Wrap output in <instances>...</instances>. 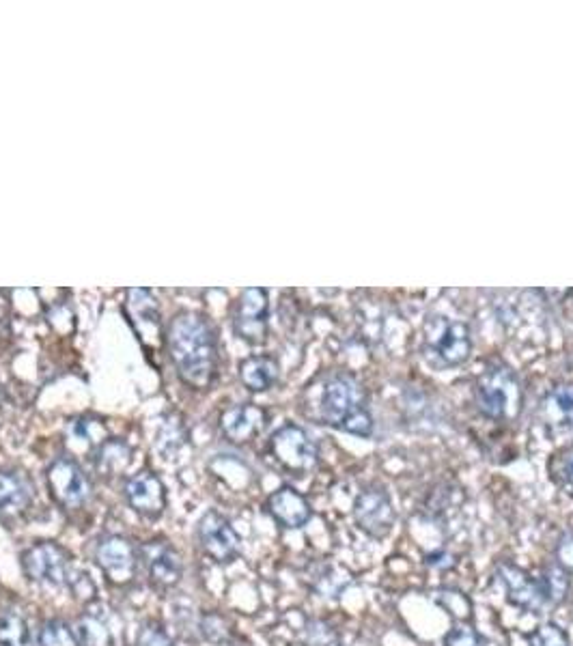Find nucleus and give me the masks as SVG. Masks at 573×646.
<instances>
[{
  "mask_svg": "<svg viewBox=\"0 0 573 646\" xmlns=\"http://www.w3.org/2000/svg\"><path fill=\"white\" fill-rule=\"evenodd\" d=\"M166 345L181 382L207 390L218 375V341L209 321L199 313H179L166 332Z\"/></svg>",
  "mask_w": 573,
  "mask_h": 646,
  "instance_id": "nucleus-1",
  "label": "nucleus"
},
{
  "mask_svg": "<svg viewBox=\"0 0 573 646\" xmlns=\"http://www.w3.org/2000/svg\"><path fill=\"white\" fill-rule=\"evenodd\" d=\"M319 412L326 425L360 435V438H369L373 433V416L365 403V392L354 375L334 373L328 379L321 390Z\"/></svg>",
  "mask_w": 573,
  "mask_h": 646,
  "instance_id": "nucleus-2",
  "label": "nucleus"
},
{
  "mask_svg": "<svg viewBox=\"0 0 573 646\" xmlns=\"http://www.w3.org/2000/svg\"><path fill=\"white\" fill-rule=\"evenodd\" d=\"M425 354L438 367H459L470 358L472 336L466 321L431 317L423 332Z\"/></svg>",
  "mask_w": 573,
  "mask_h": 646,
  "instance_id": "nucleus-3",
  "label": "nucleus"
},
{
  "mask_svg": "<svg viewBox=\"0 0 573 646\" xmlns=\"http://www.w3.org/2000/svg\"><path fill=\"white\" fill-rule=\"evenodd\" d=\"M270 453L289 472L304 474L317 466L319 451L313 438L298 425H285L270 440Z\"/></svg>",
  "mask_w": 573,
  "mask_h": 646,
  "instance_id": "nucleus-4",
  "label": "nucleus"
},
{
  "mask_svg": "<svg viewBox=\"0 0 573 646\" xmlns=\"http://www.w3.org/2000/svg\"><path fill=\"white\" fill-rule=\"evenodd\" d=\"M22 567L26 578L46 586L67 584L69 575H72V571H69V554L54 541H41L29 547L22 554Z\"/></svg>",
  "mask_w": 573,
  "mask_h": 646,
  "instance_id": "nucleus-5",
  "label": "nucleus"
},
{
  "mask_svg": "<svg viewBox=\"0 0 573 646\" xmlns=\"http://www.w3.org/2000/svg\"><path fill=\"white\" fill-rule=\"evenodd\" d=\"M354 519L362 532L373 539H384L395 526V509L386 489L367 487L362 489L354 502Z\"/></svg>",
  "mask_w": 573,
  "mask_h": 646,
  "instance_id": "nucleus-6",
  "label": "nucleus"
},
{
  "mask_svg": "<svg viewBox=\"0 0 573 646\" xmlns=\"http://www.w3.org/2000/svg\"><path fill=\"white\" fill-rule=\"evenodd\" d=\"M199 545L201 550L214 560V563H233L240 556L242 539L227 517L216 511H209L199 522Z\"/></svg>",
  "mask_w": 573,
  "mask_h": 646,
  "instance_id": "nucleus-7",
  "label": "nucleus"
},
{
  "mask_svg": "<svg viewBox=\"0 0 573 646\" xmlns=\"http://www.w3.org/2000/svg\"><path fill=\"white\" fill-rule=\"evenodd\" d=\"M48 487L57 502L78 509L91 498V483L76 461L61 457L48 468Z\"/></svg>",
  "mask_w": 573,
  "mask_h": 646,
  "instance_id": "nucleus-8",
  "label": "nucleus"
},
{
  "mask_svg": "<svg viewBox=\"0 0 573 646\" xmlns=\"http://www.w3.org/2000/svg\"><path fill=\"white\" fill-rule=\"evenodd\" d=\"M268 291L259 287L244 289L235 306V334L250 345L263 343L268 336Z\"/></svg>",
  "mask_w": 573,
  "mask_h": 646,
  "instance_id": "nucleus-9",
  "label": "nucleus"
},
{
  "mask_svg": "<svg viewBox=\"0 0 573 646\" xmlns=\"http://www.w3.org/2000/svg\"><path fill=\"white\" fill-rule=\"evenodd\" d=\"M95 560L106 573L108 582L117 586L130 584L138 571V552L123 537H106L95 547Z\"/></svg>",
  "mask_w": 573,
  "mask_h": 646,
  "instance_id": "nucleus-10",
  "label": "nucleus"
},
{
  "mask_svg": "<svg viewBox=\"0 0 573 646\" xmlns=\"http://www.w3.org/2000/svg\"><path fill=\"white\" fill-rule=\"evenodd\" d=\"M138 560H141L149 582L158 588H173L181 582L184 575V563L181 556L169 541H147L138 550Z\"/></svg>",
  "mask_w": 573,
  "mask_h": 646,
  "instance_id": "nucleus-11",
  "label": "nucleus"
},
{
  "mask_svg": "<svg viewBox=\"0 0 573 646\" xmlns=\"http://www.w3.org/2000/svg\"><path fill=\"white\" fill-rule=\"evenodd\" d=\"M515 399V377L507 369L487 371L477 386L479 410L494 420L507 418Z\"/></svg>",
  "mask_w": 573,
  "mask_h": 646,
  "instance_id": "nucleus-12",
  "label": "nucleus"
},
{
  "mask_svg": "<svg viewBox=\"0 0 573 646\" xmlns=\"http://www.w3.org/2000/svg\"><path fill=\"white\" fill-rule=\"evenodd\" d=\"M125 498L138 515L147 519H158L166 509L164 483L153 472H138L128 479Z\"/></svg>",
  "mask_w": 573,
  "mask_h": 646,
  "instance_id": "nucleus-13",
  "label": "nucleus"
},
{
  "mask_svg": "<svg viewBox=\"0 0 573 646\" xmlns=\"http://www.w3.org/2000/svg\"><path fill=\"white\" fill-rule=\"evenodd\" d=\"M498 578L502 588H505L507 599L513 603V606L528 610V612H539L545 603L543 591L537 580L530 578L526 571L515 565H500L498 567Z\"/></svg>",
  "mask_w": 573,
  "mask_h": 646,
  "instance_id": "nucleus-14",
  "label": "nucleus"
},
{
  "mask_svg": "<svg viewBox=\"0 0 573 646\" xmlns=\"http://www.w3.org/2000/svg\"><path fill=\"white\" fill-rule=\"evenodd\" d=\"M268 423V414H265L259 405L244 403L229 407L227 412L220 416V429L227 438L235 444H246L255 440L257 435L265 429Z\"/></svg>",
  "mask_w": 573,
  "mask_h": 646,
  "instance_id": "nucleus-15",
  "label": "nucleus"
},
{
  "mask_svg": "<svg viewBox=\"0 0 573 646\" xmlns=\"http://www.w3.org/2000/svg\"><path fill=\"white\" fill-rule=\"evenodd\" d=\"M35 496L29 476L18 470H0V517L13 519L26 513Z\"/></svg>",
  "mask_w": 573,
  "mask_h": 646,
  "instance_id": "nucleus-16",
  "label": "nucleus"
},
{
  "mask_svg": "<svg viewBox=\"0 0 573 646\" xmlns=\"http://www.w3.org/2000/svg\"><path fill=\"white\" fill-rule=\"evenodd\" d=\"M268 511L283 528H302L311 519V504L293 487H281L270 496Z\"/></svg>",
  "mask_w": 573,
  "mask_h": 646,
  "instance_id": "nucleus-17",
  "label": "nucleus"
},
{
  "mask_svg": "<svg viewBox=\"0 0 573 646\" xmlns=\"http://www.w3.org/2000/svg\"><path fill=\"white\" fill-rule=\"evenodd\" d=\"M543 423L556 435L573 431V384L558 386L545 397Z\"/></svg>",
  "mask_w": 573,
  "mask_h": 646,
  "instance_id": "nucleus-18",
  "label": "nucleus"
},
{
  "mask_svg": "<svg viewBox=\"0 0 573 646\" xmlns=\"http://www.w3.org/2000/svg\"><path fill=\"white\" fill-rule=\"evenodd\" d=\"M125 311H128V317L134 323V328L141 332V339L145 336V326L158 332L160 311H158V302L149 289H130L128 300H125Z\"/></svg>",
  "mask_w": 573,
  "mask_h": 646,
  "instance_id": "nucleus-19",
  "label": "nucleus"
},
{
  "mask_svg": "<svg viewBox=\"0 0 573 646\" xmlns=\"http://www.w3.org/2000/svg\"><path fill=\"white\" fill-rule=\"evenodd\" d=\"M240 379L253 392L270 390L278 379V362L272 356H250L240 364Z\"/></svg>",
  "mask_w": 573,
  "mask_h": 646,
  "instance_id": "nucleus-20",
  "label": "nucleus"
},
{
  "mask_svg": "<svg viewBox=\"0 0 573 646\" xmlns=\"http://www.w3.org/2000/svg\"><path fill=\"white\" fill-rule=\"evenodd\" d=\"M130 461H132L130 446L121 440H106L100 444V448H97L95 453V468L104 476L121 474L130 466Z\"/></svg>",
  "mask_w": 573,
  "mask_h": 646,
  "instance_id": "nucleus-21",
  "label": "nucleus"
},
{
  "mask_svg": "<svg viewBox=\"0 0 573 646\" xmlns=\"http://www.w3.org/2000/svg\"><path fill=\"white\" fill-rule=\"evenodd\" d=\"M352 584V575L339 567H319L313 575V588L321 597H341L345 588Z\"/></svg>",
  "mask_w": 573,
  "mask_h": 646,
  "instance_id": "nucleus-22",
  "label": "nucleus"
},
{
  "mask_svg": "<svg viewBox=\"0 0 573 646\" xmlns=\"http://www.w3.org/2000/svg\"><path fill=\"white\" fill-rule=\"evenodd\" d=\"M539 586L543 591L545 601L550 603H563L569 593V573L561 565H548L543 569Z\"/></svg>",
  "mask_w": 573,
  "mask_h": 646,
  "instance_id": "nucleus-23",
  "label": "nucleus"
},
{
  "mask_svg": "<svg viewBox=\"0 0 573 646\" xmlns=\"http://www.w3.org/2000/svg\"><path fill=\"white\" fill-rule=\"evenodd\" d=\"M78 638L82 646H115L113 631L95 614L82 616L78 621Z\"/></svg>",
  "mask_w": 573,
  "mask_h": 646,
  "instance_id": "nucleus-24",
  "label": "nucleus"
},
{
  "mask_svg": "<svg viewBox=\"0 0 573 646\" xmlns=\"http://www.w3.org/2000/svg\"><path fill=\"white\" fill-rule=\"evenodd\" d=\"M0 646H33L29 627L16 612L0 614Z\"/></svg>",
  "mask_w": 573,
  "mask_h": 646,
  "instance_id": "nucleus-25",
  "label": "nucleus"
},
{
  "mask_svg": "<svg viewBox=\"0 0 573 646\" xmlns=\"http://www.w3.org/2000/svg\"><path fill=\"white\" fill-rule=\"evenodd\" d=\"M39 646H82V642L67 623L50 621L39 629Z\"/></svg>",
  "mask_w": 573,
  "mask_h": 646,
  "instance_id": "nucleus-26",
  "label": "nucleus"
},
{
  "mask_svg": "<svg viewBox=\"0 0 573 646\" xmlns=\"http://www.w3.org/2000/svg\"><path fill=\"white\" fill-rule=\"evenodd\" d=\"M304 646H343L337 629L326 621H309L304 627Z\"/></svg>",
  "mask_w": 573,
  "mask_h": 646,
  "instance_id": "nucleus-27",
  "label": "nucleus"
},
{
  "mask_svg": "<svg viewBox=\"0 0 573 646\" xmlns=\"http://www.w3.org/2000/svg\"><path fill=\"white\" fill-rule=\"evenodd\" d=\"M436 601L440 603V606L449 612L451 616H455L457 621H466L470 619V614H472V603L470 599L464 595V593H459V591H440Z\"/></svg>",
  "mask_w": 573,
  "mask_h": 646,
  "instance_id": "nucleus-28",
  "label": "nucleus"
},
{
  "mask_svg": "<svg viewBox=\"0 0 573 646\" xmlns=\"http://www.w3.org/2000/svg\"><path fill=\"white\" fill-rule=\"evenodd\" d=\"M528 640H530V646H571L565 631L554 623H545L537 627Z\"/></svg>",
  "mask_w": 573,
  "mask_h": 646,
  "instance_id": "nucleus-29",
  "label": "nucleus"
},
{
  "mask_svg": "<svg viewBox=\"0 0 573 646\" xmlns=\"http://www.w3.org/2000/svg\"><path fill=\"white\" fill-rule=\"evenodd\" d=\"M444 646H485L479 631L470 625H457L444 638Z\"/></svg>",
  "mask_w": 573,
  "mask_h": 646,
  "instance_id": "nucleus-30",
  "label": "nucleus"
},
{
  "mask_svg": "<svg viewBox=\"0 0 573 646\" xmlns=\"http://www.w3.org/2000/svg\"><path fill=\"white\" fill-rule=\"evenodd\" d=\"M136 646H175V644L160 625L149 623L141 629V634H138Z\"/></svg>",
  "mask_w": 573,
  "mask_h": 646,
  "instance_id": "nucleus-31",
  "label": "nucleus"
},
{
  "mask_svg": "<svg viewBox=\"0 0 573 646\" xmlns=\"http://www.w3.org/2000/svg\"><path fill=\"white\" fill-rule=\"evenodd\" d=\"M229 634H231V631L227 629L225 619H220V616L209 614V616H205V619H203V636L209 642L222 644V642L229 640Z\"/></svg>",
  "mask_w": 573,
  "mask_h": 646,
  "instance_id": "nucleus-32",
  "label": "nucleus"
},
{
  "mask_svg": "<svg viewBox=\"0 0 573 646\" xmlns=\"http://www.w3.org/2000/svg\"><path fill=\"white\" fill-rule=\"evenodd\" d=\"M556 560L565 571L573 573V532H567V535L558 541L556 545Z\"/></svg>",
  "mask_w": 573,
  "mask_h": 646,
  "instance_id": "nucleus-33",
  "label": "nucleus"
},
{
  "mask_svg": "<svg viewBox=\"0 0 573 646\" xmlns=\"http://www.w3.org/2000/svg\"><path fill=\"white\" fill-rule=\"evenodd\" d=\"M563 476L567 481V487L571 489V494H573V444L569 446V451L563 457Z\"/></svg>",
  "mask_w": 573,
  "mask_h": 646,
  "instance_id": "nucleus-34",
  "label": "nucleus"
},
{
  "mask_svg": "<svg viewBox=\"0 0 573 646\" xmlns=\"http://www.w3.org/2000/svg\"><path fill=\"white\" fill-rule=\"evenodd\" d=\"M177 427H179V425H169V429H171V435H173V431H175ZM169 429H166V427H164V431L160 433V440H158V448H162V446L166 444V440H164V433H166V431H169ZM179 446H181V442H177V440H171V453H175V448H179Z\"/></svg>",
  "mask_w": 573,
  "mask_h": 646,
  "instance_id": "nucleus-35",
  "label": "nucleus"
}]
</instances>
